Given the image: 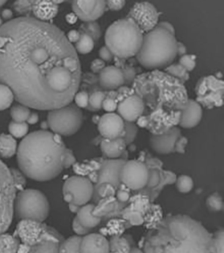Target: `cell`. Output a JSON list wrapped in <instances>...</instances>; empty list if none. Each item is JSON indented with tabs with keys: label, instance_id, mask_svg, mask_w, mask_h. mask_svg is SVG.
I'll return each instance as SVG.
<instances>
[{
	"label": "cell",
	"instance_id": "cell-1",
	"mask_svg": "<svg viewBox=\"0 0 224 253\" xmlns=\"http://www.w3.org/2000/svg\"><path fill=\"white\" fill-rule=\"evenodd\" d=\"M81 81L78 54L57 26L30 16L0 27V84L20 104L42 111L67 106Z\"/></svg>",
	"mask_w": 224,
	"mask_h": 253
},
{
	"label": "cell",
	"instance_id": "cell-2",
	"mask_svg": "<svg viewBox=\"0 0 224 253\" xmlns=\"http://www.w3.org/2000/svg\"><path fill=\"white\" fill-rule=\"evenodd\" d=\"M145 253H217L214 234L186 214L164 218L146 235Z\"/></svg>",
	"mask_w": 224,
	"mask_h": 253
},
{
	"label": "cell",
	"instance_id": "cell-3",
	"mask_svg": "<svg viewBox=\"0 0 224 253\" xmlns=\"http://www.w3.org/2000/svg\"><path fill=\"white\" fill-rule=\"evenodd\" d=\"M66 148L59 134L42 129L33 131L22 139L17 149L19 168L32 180L50 181L64 170Z\"/></svg>",
	"mask_w": 224,
	"mask_h": 253
},
{
	"label": "cell",
	"instance_id": "cell-4",
	"mask_svg": "<svg viewBox=\"0 0 224 253\" xmlns=\"http://www.w3.org/2000/svg\"><path fill=\"white\" fill-rule=\"evenodd\" d=\"M177 43L175 36L156 27L144 35L136 57L146 70L165 69L177 56Z\"/></svg>",
	"mask_w": 224,
	"mask_h": 253
},
{
	"label": "cell",
	"instance_id": "cell-5",
	"mask_svg": "<svg viewBox=\"0 0 224 253\" xmlns=\"http://www.w3.org/2000/svg\"><path fill=\"white\" fill-rule=\"evenodd\" d=\"M144 34L130 19L116 20L107 28L104 42L114 56L128 59L136 56L141 47Z\"/></svg>",
	"mask_w": 224,
	"mask_h": 253
},
{
	"label": "cell",
	"instance_id": "cell-6",
	"mask_svg": "<svg viewBox=\"0 0 224 253\" xmlns=\"http://www.w3.org/2000/svg\"><path fill=\"white\" fill-rule=\"evenodd\" d=\"M50 212L47 196L39 190L28 188L16 194L13 213L21 220L44 222Z\"/></svg>",
	"mask_w": 224,
	"mask_h": 253
},
{
	"label": "cell",
	"instance_id": "cell-7",
	"mask_svg": "<svg viewBox=\"0 0 224 253\" xmlns=\"http://www.w3.org/2000/svg\"><path fill=\"white\" fill-rule=\"evenodd\" d=\"M47 123L51 132L61 136L76 134L83 126V114L74 103L48 111Z\"/></svg>",
	"mask_w": 224,
	"mask_h": 253
},
{
	"label": "cell",
	"instance_id": "cell-8",
	"mask_svg": "<svg viewBox=\"0 0 224 253\" xmlns=\"http://www.w3.org/2000/svg\"><path fill=\"white\" fill-rule=\"evenodd\" d=\"M13 236L20 242V248L18 253L24 251L44 240H54L62 243L64 237L50 226L44 222L21 220L16 227Z\"/></svg>",
	"mask_w": 224,
	"mask_h": 253
},
{
	"label": "cell",
	"instance_id": "cell-9",
	"mask_svg": "<svg viewBox=\"0 0 224 253\" xmlns=\"http://www.w3.org/2000/svg\"><path fill=\"white\" fill-rule=\"evenodd\" d=\"M16 194L10 168L0 159V235L12 224Z\"/></svg>",
	"mask_w": 224,
	"mask_h": 253
},
{
	"label": "cell",
	"instance_id": "cell-10",
	"mask_svg": "<svg viewBox=\"0 0 224 253\" xmlns=\"http://www.w3.org/2000/svg\"><path fill=\"white\" fill-rule=\"evenodd\" d=\"M149 177V168L139 160H129L123 165L120 170V181L128 189L145 188Z\"/></svg>",
	"mask_w": 224,
	"mask_h": 253
},
{
	"label": "cell",
	"instance_id": "cell-11",
	"mask_svg": "<svg viewBox=\"0 0 224 253\" xmlns=\"http://www.w3.org/2000/svg\"><path fill=\"white\" fill-rule=\"evenodd\" d=\"M94 192V185L91 179L83 176L67 178L63 187V194H70L72 204L79 207L89 204L93 199Z\"/></svg>",
	"mask_w": 224,
	"mask_h": 253
},
{
	"label": "cell",
	"instance_id": "cell-12",
	"mask_svg": "<svg viewBox=\"0 0 224 253\" xmlns=\"http://www.w3.org/2000/svg\"><path fill=\"white\" fill-rule=\"evenodd\" d=\"M159 18L160 15L157 9L149 2L136 3L127 16V19L132 20L143 34L144 32L148 33L156 28Z\"/></svg>",
	"mask_w": 224,
	"mask_h": 253
},
{
	"label": "cell",
	"instance_id": "cell-13",
	"mask_svg": "<svg viewBox=\"0 0 224 253\" xmlns=\"http://www.w3.org/2000/svg\"><path fill=\"white\" fill-rule=\"evenodd\" d=\"M126 159H107L102 162L97 176V180L94 185L95 192L93 197L97 198L99 192L103 185H110L116 189L122 186L120 181V170Z\"/></svg>",
	"mask_w": 224,
	"mask_h": 253
},
{
	"label": "cell",
	"instance_id": "cell-14",
	"mask_svg": "<svg viewBox=\"0 0 224 253\" xmlns=\"http://www.w3.org/2000/svg\"><path fill=\"white\" fill-rule=\"evenodd\" d=\"M72 10L83 23L93 22L104 13L106 3L103 0H75L72 2Z\"/></svg>",
	"mask_w": 224,
	"mask_h": 253
},
{
	"label": "cell",
	"instance_id": "cell-15",
	"mask_svg": "<svg viewBox=\"0 0 224 253\" xmlns=\"http://www.w3.org/2000/svg\"><path fill=\"white\" fill-rule=\"evenodd\" d=\"M181 138V128L175 126L165 134H152L150 136V146L158 154H171L177 150L178 142Z\"/></svg>",
	"mask_w": 224,
	"mask_h": 253
},
{
	"label": "cell",
	"instance_id": "cell-16",
	"mask_svg": "<svg viewBox=\"0 0 224 253\" xmlns=\"http://www.w3.org/2000/svg\"><path fill=\"white\" fill-rule=\"evenodd\" d=\"M124 129L125 121L118 114L107 113L99 119V133L104 139L113 140L122 137Z\"/></svg>",
	"mask_w": 224,
	"mask_h": 253
},
{
	"label": "cell",
	"instance_id": "cell-17",
	"mask_svg": "<svg viewBox=\"0 0 224 253\" xmlns=\"http://www.w3.org/2000/svg\"><path fill=\"white\" fill-rule=\"evenodd\" d=\"M118 115L125 121L135 123L145 110V104L143 99L138 95H131L122 102L118 104Z\"/></svg>",
	"mask_w": 224,
	"mask_h": 253
},
{
	"label": "cell",
	"instance_id": "cell-18",
	"mask_svg": "<svg viewBox=\"0 0 224 253\" xmlns=\"http://www.w3.org/2000/svg\"><path fill=\"white\" fill-rule=\"evenodd\" d=\"M80 253H110L109 240L102 234H87L80 242Z\"/></svg>",
	"mask_w": 224,
	"mask_h": 253
},
{
	"label": "cell",
	"instance_id": "cell-19",
	"mask_svg": "<svg viewBox=\"0 0 224 253\" xmlns=\"http://www.w3.org/2000/svg\"><path fill=\"white\" fill-rule=\"evenodd\" d=\"M202 116L203 111L201 105L193 99H189L185 109L181 113L179 125L186 129L193 128L200 124Z\"/></svg>",
	"mask_w": 224,
	"mask_h": 253
},
{
	"label": "cell",
	"instance_id": "cell-20",
	"mask_svg": "<svg viewBox=\"0 0 224 253\" xmlns=\"http://www.w3.org/2000/svg\"><path fill=\"white\" fill-rule=\"evenodd\" d=\"M99 84L104 90H115L125 84L122 70L116 66H106L99 73Z\"/></svg>",
	"mask_w": 224,
	"mask_h": 253
},
{
	"label": "cell",
	"instance_id": "cell-21",
	"mask_svg": "<svg viewBox=\"0 0 224 253\" xmlns=\"http://www.w3.org/2000/svg\"><path fill=\"white\" fill-rule=\"evenodd\" d=\"M59 6L54 1H32V13L36 20L49 22L56 17Z\"/></svg>",
	"mask_w": 224,
	"mask_h": 253
},
{
	"label": "cell",
	"instance_id": "cell-22",
	"mask_svg": "<svg viewBox=\"0 0 224 253\" xmlns=\"http://www.w3.org/2000/svg\"><path fill=\"white\" fill-rule=\"evenodd\" d=\"M96 205L95 204H86L82 206L78 210V212L75 213V218L82 225L89 230L94 229L101 223L102 219L98 215H96L94 213Z\"/></svg>",
	"mask_w": 224,
	"mask_h": 253
},
{
	"label": "cell",
	"instance_id": "cell-23",
	"mask_svg": "<svg viewBox=\"0 0 224 253\" xmlns=\"http://www.w3.org/2000/svg\"><path fill=\"white\" fill-rule=\"evenodd\" d=\"M126 145L122 137L113 140L103 139L101 142V150L108 159H118L126 152Z\"/></svg>",
	"mask_w": 224,
	"mask_h": 253
},
{
	"label": "cell",
	"instance_id": "cell-24",
	"mask_svg": "<svg viewBox=\"0 0 224 253\" xmlns=\"http://www.w3.org/2000/svg\"><path fill=\"white\" fill-rule=\"evenodd\" d=\"M18 143L14 137L11 134H0V157L4 158H10L17 153Z\"/></svg>",
	"mask_w": 224,
	"mask_h": 253
},
{
	"label": "cell",
	"instance_id": "cell-25",
	"mask_svg": "<svg viewBox=\"0 0 224 253\" xmlns=\"http://www.w3.org/2000/svg\"><path fill=\"white\" fill-rule=\"evenodd\" d=\"M60 244L54 240H44L32 245L21 253H59Z\"/></svg>",
	"mask_w": 224,
	"mask_h": 253
},
{
	"label": "cell",
	"instance_id": "cell-26",
	"mask_svg": "<svg viewBox=\"0 0 224 253\" xmlns=\"http://www.w3.org/2000/svg\"><path fill=\"white\" fill-rule=\"evenodd\" d=\"M20 242L13 235L4 233L0 235V253H18Z\"/></svg>",
	"mask_w": 224,
	"mask_h": 253
},
{
	"label": "cell",
	"instance_id": "cell-27",
	"mask_svg": "<svg viewBox=\"0 0 224 253\" xmlns=\"http://www.w3.org/2000/svg\"><path fill=\"white\" fill-rule=\"evenodd\" d=\"M110 253H129L130 248V242L126 237L115 236L109 240Z\"/></svg>",
	"mask_w": 224,
	"mask_h": 253
},
{
	"label": "cell",
	"instance_id": "cell-28",
	"mask_svg": "<svg viewBox=\"0 0 224 253\" xmlns=\"http://www.w3.org/2000/svg\"><path fill=\"white\" fill-rule=\"evenodd\" d=\"M82 237L72 236L63 239L59 245V253H80V242Z\"/></svg>",
	"mask_w": 224,
	"mask_h": 253
},
{
	"label": "cell",
	"instance_id": "cell-29",
	"mask_svg": "<svg viewBox=\"0 0 224 253\" xmlns=\"http://www.w3.org/2000/svg\"><path fill=\"white\" fill-rule=\"evenodd\" d=\"M73 46L77 54L79 53L81 55H87L94 49L95 42L91 36L85 34H81L78 42Z\"/></svg>",
	"mask_w": 224,
	"mask_h": 253
},
{
	"label": "cell",
	"instance_id": "cell-30",
	"mask_svg": "<svg viewBox=\"0 0 224 253\" xmlns=\"http://www.w3.org/2000/svg\"><path fill=\"white\" fill-rule=\"evenodd\" d=\"M78 31L81 34H85V35L91 36L94 42L98 41L102 36V29H101L100 25L96 21L82 24L79 28Z\"/></svg>",
	"mask_w": 224,
	"mask_h": 253
},
{
	"label": "cell",
	"instance_id": "cell-31",
	"mask_svg": "<svg viewBox=\"0 0 224 253\" xmlns=\"http://www.w3.org/2000/svg\"><path fill=\"white\" fill-rule=\"evenodd\" d=\"M32 112L30 108L21 104L16 105L11 108L10 115L12 119V122L15 123H27L29 115Z\"/></svg>",
	"mask_w": 224,
	"mask_h": 253
},
{
	"label": "cell",
	"instance_id": "cell-32",
	"mask_svg": "<svg viewBox=\"0 0 224 253\" xmlns=\"http://www.w3.org/2000/svg\"><path fill=\"white\" fill-rule=\"evenodd\" d=\"M14 99L12 90L7 85L0 84V111L6 110L11 107Z\"/></svg>",
	"mask_w": 224,
	"mask_h": 253
},
{
	"label": "cell",
	"instance_id": "cell-33",
	"mask_svg": "<svg viewBox=\"0 0 224 253\" xmlns=\"http://www.w3.org/2000/svg\"><path fill=\"white\" fill-rule=\"evenodd\" d=\"M205 203L208 210L212 213H218L224 210V199L219 193H214L209 195Z\"/></svg>",
	"mask_w": 224,
	"mask_h": 253
},
{
	"label": "cell",
	"instance_id": "cell-34",
	"mask_svg": "<svg viewBox=\"0 0 224 253\" xmlns=\"http://www.w3.org/2000/svg\"><path fill=\"white\" fill-rule=\"evenodd\" d=\"M175 185L177 188L178 192L181 194H189L194 186L193 178H191L189 175H181L175 179Z\"/></svg>",
	"mask_w": 224,
	"mask_h": 253
},
{
	"label": "cell",
	"instance_id": "cell-35",
	"mask_svg": "<svg viewBox=\"0 0 224 253\" xmlns=\"http://www.w3.org/2000/svg\"><path fill=\"white\" fill-rule=\"evenodd\" d=\"M8 131L14 138H24L29 131V126L27 123L11 122L8 126Z\"/></svg>",
	"mask_w": 224,
	"mask_h": 253
},
{
	"label": "cell",
	"instance_id": "cell-36",
	"mask_svg": "<svg viewBox=\"0 0 224 253\" xmlns=\"http://www.w3.org/2000/svg\"><path fill=\"white\" fill-rule=\"evenodd\" d=\"M138 133V126L135 123L125 122V129L122 138L125 141L126 146H129L135 141Z\"/></svg>",
	"mask_w": 224,
	"mask_h": 253
},
{
	"label": "cell",
	"instance_id": "cell-37",
	"mask_svg": "<svg viewBox=\"0 0 224 253\" xmlns=\"http://www.w3.org/2000/svg\"><path fill=\"white\" fill-rule=\"evenodd\" d=\"M32 1L29 0H18L12 4V8L17 13L20 14V17H30L32 12Z\"/></svg>",
	"mask_w": 224,
	"mask_h": 253
},
{
	"label": "cell",
	"instance_id": "cell-38",
	"mask_svg": "<svg viewBox=\"0 0 224 253\" xmlns=\"http://www.w3.org/2000/svg\"><path fill=\"white\" fill-rule=\"evenodd\" d=\"M165 70L170 75L182 79L183 81H187L189 79V72L179 63H172L168 67L165 68Z\"/></svg>",
	"mask_w": 224,
	"mask_h": 253
},
{
	"label": "cell",
	"instance_id": "cell-39",
	"mask_svg": "<svg viewBox=\"0 0 224 253\" xmlns=\"http://www.w3.org/2000/svg\"><path fill=\"white\" fill-rule=\"evenodd\" d=\"M10 170L12 173V180L14 183L17 193L25 189L26 178L23 172L20 169H16V168H10Z\"/></svg>",
	"mask_w": 224,
	"mask_h": 253
},
{
	"label": "cell",
	"instance_id": "cell-40",
	"mask_svg": "<svg viewBox=\"0 0 224 253\" xmlns=\"http://www.w3.org/2000/svg\"><path fill=\"white\" fill-rule=\"evenodd\" d=\"M105 94L102 91H96L90 95L89 99V106L94 110L102 109V105L103 100L105 99Z\"/></svg>",
	"mask_w": 224,
	"mask_h": 253
},
{
	"label": "cell",
	"instance_id": "cell-41",
	"mask_svg": "<svg viewBox=\"0 0 224 253\" xmlns=\"http://www.w3.org/2000/svg\"><path fill=\"white\" fill-rule=\"evenodd\" d=\"M179 64H181L188 72L193 71L194 68L196 67V56L188 54L182 55L179 60Z\"/></svg>",
	"mask_w": 224,
	"mask_h": 253
},
{
	"label": "cell",
	"instance_id": "cell-42",
	"mask_svg": "<svg viewBox=\"0 0 224 253\" xmlns=\"http://www.w3.org/2000/svg\"><path fill=\"white\" fill-rule=\"evenodd\" d=\"M161 172L158 169H155V168L149 169V177H148L146 187L150 189L157 187L161 182Z\"/></svg>",
	"mask_w": 224,
	"mask_h": 253
},
{
	"label": "cell",
	"instance_id": "cell-43",
	"mask_svg": "<svg viewBox=\"0 0 224 253\" xmlns=\"http://www.w3.org/2000/svg\"><path fill=\"white\" fill-rule=\"evenodd\" d=\"M89 99L90 95L86 91H77L74 96L73 100L75 101V106L79 108H88L89 107Z\"/></svg>",
	"mask_w": 224,
	"mask_h": 253
},
{
	"label": "cell",
	"instance_id": "cell-44",
	"mask_svg": "<svg viewBox=\"0 0 224 253\" xmlns=\"http://www.w3.org/2000/svg\"><path fill=\"white\" fill-rule=\"evenodd\" d=\"M216 246H217V253H224V229L217 230L216 233L214 234Z\"/></svg>",
	"mask_w": 224,
	"mask_h": 253
},
{
	"label": "cell",
	"instance_id": "cell-45",
	"mask_svg": "<svg viewBox=\"0 0 224 253\" xmlns=\"http://www.w3.org/2000/svg\"><path fill=\"white\" fill-rule=\"evenodd\" d=\"M123 76H124V80L125 84H130L134 81V79L136 78V71L135 69L130 66H126L122 70Z\"/></svg>",
	"mask_w": 224,
	"mask_h": 253
},
{
	"label": "cell",
	"instance_id": "cell-46",
	"mask_svg": "<svg viewBox=\"0 0 224 253\" xmlns=\"http://www.w3.org/2000/svg\"><path fill=\"white\" fill-rule=\"evenodd\" d=\"M72 229H73V231L75 232V235L79 236V237H83L87 234L90 233V231H91V230L87 229L86 228H84L75 217L73 219V221H72Z\"/></svg>",
	"mask_w": 224,
	"mask_h": 253
},
{
	"label": "cell",
	"instance_id": "cell-47",
	"mask_svg": "<svg viewBox=\"0 0 224 253\" xmlns=\"http://www.w3.org/2000/svg\"><path fill=\"white\" fill-rule=\"evenodd\" d=\"M75 162H76V158H75L73 151L66 148L65 154H64V162H63L64 169H67L68 167L75 165Z\"/></svg>",
	"mask_w": 224,
	"mask_h": 253
},
{
	"label": "cell",
	"instance_id": "cell-48",
	"mask_svg": "<svg viewBox=\"0 0 224 253\" xmlns=\"http://www.w3.org/2000/svg\"><path fill=\"white\" fill-rule=\"evenodd\" d=\"M102 108L107 113H113L118 108V103L112 98H105L102 102Z\"/></svg>",
	"mask_w": 224,
	"mask_h": 253
},
{
	"label": "cell",
	"instance_id": "cell-49",
	"mask_svg": "<svg viewBox=\"0 0 224 253\" xmlns=\"http://www.w3.org/2000/svg\"><path fill=\"white\" fill-rule=\"evenodd\" d=\"M105 3H106V7L109 8L110 11H115V12L122 10L126 4L125 0H109V1H105Z\"/></svg>",
	"mask_w": 224,
	"mask_h": 253
},
{
	"label": "cell",
	"instance_id": "cell-50",
	"mask_svg": "<svg viewBox=\"0 0 224 253\" xmlns=\"http://www.w3.org/2000/svg\"><path fill=\"white\" fill-rule=\"evenodd\" d=\"M99 56L100 59L102 60L104 63L106 62H110L111 60L114 58V55L110 52V49L106 47V46H102L100 49H99Z\"/></svg>",
	"mask_w": 224,
	"mask_h": 253
},
{
	"label": "cell",
	"instance_id": "cell-51",
	"mask_svg": "<svg viewBox=\"0 0 224 253\" xmlns=\"http://www.w3.org/2000/svg\"><path fill=\"white\" fill-rule=\"evenodd\" d=\"M106 67L105 63L101 59H95L91 62V70L93 71L94 73H100L101 71Z\"/></svg>",
	"mask_w": 224,
	"mask_h": 253
},
{
	"label": "cell",
	"instance_id": "cell-52",
	"mask_svg": "<svg viewBox=\"0 0 224 253\" xmlns=\"http://www.w3.org/2000/svg\"><path fill=\"white\" fill-rule=\"evenodd\" d=\"M80 36H81V33L78 30L73 29V30L67 32V34L66 35V38H67L69 43L74 45V44L78 42L79 39H80Z\"/></svg>",
	"mask_w": 224,
	"mask_h": 253
},
{
	"label": "cell",
	"instance_id": "cell-53",
	"mask_svg": "<svg viewBox=\"0 0 224 253\" xmlns=\"http://www.w3.org/2000/svg\"><path fill=\"white\" fill-rule=\"evenodd\" d=\"M158 28H162L165 31L169 32L170 34H172L173 36H175V28L172 24L168 21H159L157 25Z\"/></svg>",
	"mask_w": 224,
	"mask_h": 253
},
{
	"label": "cell",
	"instance_id": "cell-54",
	"mask_svg": "<svg viewBox=\"0 0 224 253\" xmlns=\"http://www.w3.org/2000/svg\"><path fill=\"white\" fill-rule=\"evenodd\" d=\"M39 115L37 113H31L30 115H29V117H28L27 123L30 124V125H34V124L39 122Z\"/></svg>",
	"mask_w": 224,
	"mask_h": 253
},
{
	"label": "cell",
	"instance_id": "cell-55",
	"mask_svg": "<svg viewBox=\"0 0 224 253\" xmlns=\"http://www.w3.org/2000/svg\"><path fill=\"white\" fill-rule=\"evenodd\" d=\"M2 20H5V22L6 21H9V20H12V16H13V12H12V10L11 9H4V11L2 12Z\"/></svg>",
	"mask_w": 224,
	"mask_h": 253
},
{
	"label": "cell",
	"instance_id": "cell-56",
	"mask_svg": "<svg viewBox=\"0 0 224 253\" xmlns=\"http://www.w3.org/2000/svg\"><path fill=\"white\" fill-rule=\"evenodd\" d=\"M118 199L120 202H125L129 199V194L126 190L119 189L118 191Z\"/></svg>",
	"mask_w": 224,
	"mask_h": 253
},
{
	"label": "cell",
	"instance_id": "cell-57",
	"mask_svg": "<svg viewBox=\"0 0 224 253\" xmlns=\"http://www.w3.org/2000/svg\"><path fill=\"white\" fill-rule=\"evenodd\" d=\"M77 20H78L77 17L73 12L67 13V16H66V21H67V23L71 24V25L76 23Z\"/></svg>",
	"mask_w": 224,
	"mask_h": 253
},
{
	"label": "cell",
	"instance_id": "cell-58",
	"mask_svg": "<svg viewBox=\"0 0 224 253\" xmlns=\"http://www.w3.org/2000/svg\"><path fill=\"white\" fill-rule=\"evenodd\" d=\"M187 54V47L185 45L182 43V42H179L177 43V55L182 56V55H186Z\"/></svg>",
	"mask_w": 224,
	"mask_h": 253
},
{
	"label": "cell",
	"instance_id": "cell-59",
	"mask_svg": "<svg viewBox=\"0 0 224 253\" xmlns=\"http://www.w3.org/2000/svg\"><path fill=\"white\" fill-rule=\"evenodd\" d=\"M136 122H137L136 125L138 126H140V127H146L147 126V124H148L147 118L145 117V116H140Z\"/></svg>",
	"mask_w": 224,
	"mask_h": 253
},
{
	"label": "cell",
	"instance_id": "cell-60",
	"mask_svg": "<svg viewBox=\"0 0 224 253\" xmlns=\"http://www.w3.org/2000/svg\"><path fill=\"white\" fill-rule=\"evenodd\" d=\"M81 207L79 206L74 205V204H68V210L70 211L71 213H76L78 212Z\"/></svg>",
	"mask_w": 224,
	"mask_h": 253
},
{
	"label": "cell",
	"instance_id": "cell-61",
	"mask_svg": "<svg viewBox=\"0 0 224 253\" xmlns=\"http://www.w3.org/2000/svg\"><path fill=\"white\" fill-rule=\"evenodd\" d=\"M129 253H144V251L143 250L140 249V248H138V247H135V246H132L131 248H130V252Z\"/></svg>",
	"mask_w": 224,
	"mask_h": 253
},
{
	"label": "cell",
	"instance_id": "cell-62",
	"mask_svg": "<svg viewBox=\"0 0 224 253\" xmlns=\"http://www.w3.org/2000/svg\"><path fill=\"white\" fill-rule=\"evenodd\" d=\"M41 127L43 128L42 130H47V127H48V125H47V121L46 122H44V123H41Z\"/></svg>",
	"mask_w": 224,
	"mask_h": 253
},
{
	"label": "cell",
	"instance_id": "cell-63",
	"mask_svg": "<svg viewBox=\"0 0 224 253\" xmlns=\"http://www.w3.org/2000/svg\"><path fill=\"white\" fill-rule=\"evenodd\" d=\"M6 0H0V7H2L3 5H4V4H6Z\"/></svg>",
	"mask_w": 224,
	"mask_h": 253
}]
</instances>
